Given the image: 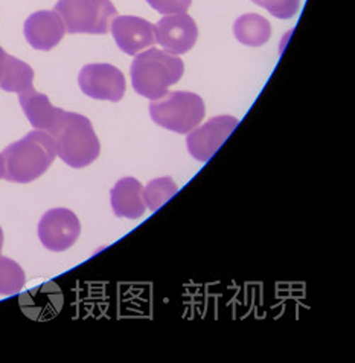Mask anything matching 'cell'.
Segmentation results:
<instances>
[{
    "label": "cell",
    "mask_w": 355,
    "mask_h": 363,
    "mask_svg": "<svg viewBox=\"0 0 355 363\" xmlns=\"http://www.w3.org/2000/svg\"><path fill=\"white\" fill-rule=\"evenodd\" d=\"M156 43L167 52L181 55L194 48L198 38V28L196 20L186 13L169 14L160 18L154 25Z\"/></svg>",
    "instance_id": "9c48e42d"
},
{
    "label": "cell",
    "mask_w": 355,
    "mask_h": 363,
    "mask_svg": "<svg viewBox=\"0 0 355 363\" xmlns=\"http://www.w3.org/2000/svg\"><path fill=\"white\" fill-rule=\"evenodd\" d=\"M81 225L70 209L55 208L42 217L38 223V238L42 245L54 252H63L75 245Z\"/></svg>",
    "instance_id": "ba28073f"
},
{
    "label": "cell",
    "mask_w": 355,
    "mask_h": 363,
    "mask_svg": "<svg viewBox=\"0 0 355 363\" xmlns=\"http://www.w3.org/2000/svg\"><path fill=\"white\" fill-rule=\"evenodd\" d=\"M0 89L14 94H23L29 89H34L33 67L22 60L8 55L2 78H0Z\"/></svg>",
    "instance_id": "9a60e30c"
},
{
    "label": "cell",
    "mask_w": 355,
    "mask_h": 363,
    "mask_svg": "<svg viewBox=\"0 0 355 363\" xmlns=\"http://www.w3.org/2000/svg\"><path fill=\"white\" fill-rule=\"evenodd\" d=\"M4 169H5V165H4V157H2V155H0V179L4 177Z\"/></svg>",
    "instance_id": "44dd1931"
},
{
    "label": "cell",
    "mask_w": 355,
    "mask_h": 363,
    "mask_svg": "<svg viewBox=\"0 0 355 363\" xmlns=\"http://www.w3.org/2000/svg\"><path fill=\"white\" fill-rule=\"evenodd\" d=\"M233 34H235L240 43L252 48H259L270 40L271 25L266 17L249 13L237 18L235 25H233Z\"/></svg>",
    "instance_id": "5bb4252c"
},
{
    "label": "cell",
    "mask_w": 355,
    "mask_h": 363,
    "mask_svg": "<svg viewBox=\"0 0 355 363\" xmlns=\"http://www.w3.org/2000/svg\"><path fill=\"white\" fill-rule=\"evenodd\" d=\"M177 193H179V186L176 185V182L172 180V177L154 179L144 188L145 205L151 211H157Z\"/></svg>",
    "instance_id": "2e32d148"
},
{
    "label": "cell",
    "mask_w": 355,
    "mask_h": 363,
    "mask_svg": "<svg viewBox=\"0 0 355 363\" xmlns=\"http://www.w3.org/2000/svg\"><path fill=\"white\" fill-rule=\"evenodd\" d=\"M6 57H8V54L5 52V50H4L2 48H0V78H2V74H4V67H5Z\"/></svg>",
    "instance_id": "ffe728a7"
},
{
    "label": "cell",
    "mask_w": 355,
    "mask_h": 363,
    "mask_svg": "<svg viewBox=\"0 0 355 363\" xmlns=\"http://www.w3.org/2000/svg\"><path fill=\"white\" fill-rule=\"evenodd\" d=\"M148 5L160 14H180L186 13L192 0H147Z\"/></svg>",
    "instance_id": "d6986e66"
},
{
    "label": "cell",
    "mask_w": 355,
    "mask_h": 363,
    "mask_svg": "<svg viewBox=\"0 0 355 363\" xmlns=\"http://www.w3.org/2000/svg\"><path fill=\"white\" fill-rule=\"evenodd\" d=\"M205 101L191 92H167L150 104L151 119L159 127L188 135L205 118Z\"/></svg>",
    "instance_id": "277c9868"
},
{
    "label": "cell",
    "mask_w": 355,
    "mask_h": 363,
    "mask_svg": "<svg viewBox=\"0 0 355 363\" xmlns=\"http://www.w3.org/2000/svg\"><path fill=\"white\" fill-rule=\"evenodd\" d=\"M110 29L118 48L127 55H137L140 50L156 43L154 25H151L145 18L136 16H116Z\"/></svg>",
    "instance_id": "30bf717a"
},
{
    "label": "cell",
    "mask_w": 355,
    "mask_h": 363,
    "mask_svg": "<svg viewBox=\"0 0 355 363\" xmlns=\"http://www.w3.org/2000/svg\"><path fill=\"white\" fill-rule=\"evenodd\" d=\"M78 84L83 94L94 99L118 103L125 95V77L115 66L107 63L87 65L81 69Z\"/></svg>",
    "instance_id": "8992f818"
},
{
    "label": "cell",
    "mask_w": 355,
    "mask_h": 363,
    "mask_svg": "<svg viewBox=\"0 0 355 363\" xmlns=\"http://www.w3.org/2000/svg\"><path fill=\"white\" fill-rule=\"evenodd\" d=\"M54 11L69 34H107L118 16L110 0H58Z\"/></svg>",
    "instance_id": "5b68a950"
},
{
    "label": "cell",
    "mask_w": 355,
    "mask_h": 363,
    "mask_svg": "<svg viewBox=\"0 0 355 363\" xmlns=\"http://www.w3.org/2000/svg\"><path fill=\"white\" fill-rule=\"evenodd\" d=\"M111 208L113 213L120 218L137 220L145 214L144 186L135 177H124L116 182L110 193Z\"/></svg>",
    "instance_id": "7c38bea8"
},
{
    "label": "cell",
    "mask_w": 355,
    "mask_h": 363,
    "mask_svg": "<svg viewBox=\"0 0 355 363\" xmlns=\"http://www.w3.org/2000/svg\"><path fill=\"white\" fill-rule=\"evenodd\" d=\"M49 135L55 140L57 156L72 168H84L98 159L99 139L90 119L74 112H62Z\"/></svg>",
    "instance_id": "7a4b0ae2"
},
{
    "label": "cell",
    "mask_w": 355,
    "mask_h": 363,
    "mask_svg": "<svg viewBox=\"0 0 355 363\" xmlns=\"http://www.w3.org/2000/svg\"><path fill=\"white\" fill-rule=\"evenodd\" d=\"M2 246H4V230L0 228V250H2Z\"/></svg>",
    "instance_id": "7402d4cb"
},
{
    "label": "cell",
    "mask_w": 355,
    "mask_h": 363,
    "mask_svg": "<svg viewBox=\"0 0 355 363\" xmlns=\"http://www.w3.org/2000/svg\"><path fill=\"white\" fill-rule=\"evenodd\" d=\"M55 156L54 138L45 130H34L5 148L4 179L14 184H29L46 173Z\"/></svg>",
    "instance_id": "6da1fadb"
},
{
    "label": "cell",
    "mask_w": 355,
    "mask_h": 363,
    "mask_svg": "<svg viewBox=\"0 0 355 363\" xmlns=\"http://www.w3.org/2000/svg\"><path fill=\"white\" fill-rule=\"evenodd\" d=\"M23 33L34 49L50 50L62 42L66 28L55 11H37L26 18Z\"/></svg>",
    "instance_id": "8fae6325"
},
{
    "label": "cell",
    "mask_w": 355,
    "mask_h": 363,
    "mask_svg": "<svg viewBox=\"0 0 355 363\" xmlns=\"http://www.w3.org/2000/svg\"><path fill=\"white\" fill-rule=\"evenodd\" d=\"M20 106H22L26 118L35 130H45L50 132L55 125L58 116L63 110L54 107L46 95L35 92L34 89H29L23 94H18Z\"/></svg>",
    "instance_id": "4fadbf2b"
},
{
    "label": "cell",
    "mask_w": 355,
    "mask_h": 363,
    "mask_svg": "<svg viewBox=\"0 0 355 363\" xmlns=\"http://www.w3.org/2000/svg\"><path fill=\"white\" fill-rule=\"evenodd\" d=\"M258 6L266 8L267 11L278 18H291L298 14L300 0H252Z\"/></svg>",
    "instance_id": "ac0fdd59"
},
{
    "label": "cell",
    "mask_w": 355,
    "mask_h": 363,
    "mask_svg": "<svg viewBox=\"0 0 355 363\" xmlns=\"http://www.w3.org/2000/svg\"><path fill=\"white\" fill-rule=\"evenodd\" d=\"M238 124L240 119L235 116L221 115L209 119L206 124L196 130H191V133L186 138L189 155L200 160V162H208L217 153L218 148L226 143V139L232 135Z\"/></svg>",
    "instance_id": "52a82bcc"
},
{
    "label": "cell",
    "mask_w": 355,
    "mask_h": 363,
    "mask_svg": "<svg viewBox=\"0 0 355 363\" xmlns=\"http://www.w3.org/2000/svg\"><path fill=\"white\" fill-rule=\"evenodd\" d=\"M25 272L16 261L0 255V295H16L25 286Z\"/></svg>",
    "instance_id": "e0dca14e"
},
{
    "label": "cell",
    "mask_w": 355,
    "mask_h": 363,
    "mask_svg": "<svg viewBox=\"0 0 355 363\" xmlns=\"http://www.w3.org/2000/svg\"><path fill=\"white\" fill-rule=\"evenodd\" d=\"M184 72L185 65L180 57L151 46L139 52L131 65V84L139 95L154 101L179 83Z\"/></svg>",
    "instance_id": "3957f363"
}]
</instances>
